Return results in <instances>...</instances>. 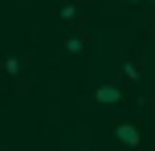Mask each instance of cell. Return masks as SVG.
I'll use <instances>...</instances> for the list:
<instances>
[{
	"mask_svg": "<svg viewBox=\"0 0 155 151\" xmlns=\"http://www.w3.org/2000/svg\"><path fill=\"white\" fill-rule=\"evenodd\" d=\"M90 102H98V106H123L127 90H123V82H102V86L90 90Z\"/></svg>",
	"mask_w": 155,
	"mask_h": 151,
	"instance_id": "cell-1",
	"label": "cell"
},
{
	"mask_svg": "<svg viewBox=\"0 0 155 151\" xmlns=\"http://www.w3.org/2000/svg\"><path fill=\"white\" fill-rule=\"evenodd\" d=\"M139 78H143V61L135 53H123L118 57V82L123 86H139Z\"/></svg>",
	"mask_w": 155,
	"mask_h": 151,
	"instance_id": "cell-2",
	"label": "cell"
},
{
	"mask_svg": "<svg viewBox=\"0 0 155 151\" xmlns=\"http://www.w3.org/2000/svg\"><path fill=\"white\" fill-rule=\"evenodd\" d=\"M61 49H65L70 57H86V53H90V37H86L82 29H70V33L61 37Z\"/></svg>",
	"mask_w": 155,
	"mask_h": 151,
	"instance_id": "cell-3",
	"label": "cell"
},
{
	"mask_svg": "<svg viewBox=\"0 0 155 151\" xmlns=\"http://www.w3.org/2000/svg\"><path fill=\"white\" fill-rule=\"evenodd\" d=\"M114 139H118L123 147H139V143H143V131L135 127V123H118V127H114Z\"/></svg>",
	"mask_w": 155,
	"mask_h": 151,
	"instance_id": "cell-4",
	"label": "cell"
},
{
	"mask_svg": "<svg viewBox=\"0 0 155 151\" xmlns=\"http://www.w3.org/2000/svg\"><path fill=\"white\" fill-rule=\"evenodd\" d=\"M0 74H8V78H12L16 86H25V65H21V57L4 53V57H0Z\"/></svg>",
	"mask_w": 155,
	"mask_h": 151,
	"instance_id": "cell-5",
	"label": "cell"
},
{
	"mask_svg": "<svg viewBox=\"0 0 155 151\" xmlns=\"http://www.w3.org/2000/svg\"><path fill=\"white\" fill-rule=\"evenodd\" d=\"M61 21H65V25H78V21H82V8L65 0V4H61Z\"/></svg>",
	"mask_w": 155,
	"mask_h": 151,
	"instance_id": "cell-6",
	"label": "cell"
},
{
	"mask_svg": "<svg viewBox=\"0 0 155 151\" xmlns=\"http://www.w3.org/2000/svg\"><path fill=\"white\" fill-rule=\"evenodd\" d=\"M123 4H135V8H139V4H151V0H123Z\"/></svg>",
	"mask_w": 155,
	"mask_h": 151,
	"instance_id": "cell-7",
	"label": "cell"
}]
</instances>
